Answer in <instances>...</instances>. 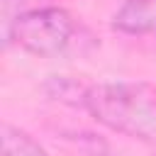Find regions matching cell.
<instances>
[{
    "mask_svg": "<svg viewBox=\"0 0 156 156\" xmlns=\"http://www.w3.org/2000/svg\"><path fill=\"white\" fill-rule=\"evenodd\" d=\"M0 139H2V151H0V156H49L46 149H44L32 134H27L24 129L12 127V124H7V122L2 124Z\"/></svg>",
    "mask_w": 156,
    "mask_h": 156,
    "instance_id": "cell-4",
    "label": "cell"
},
{
    "mask_svg": "<svg viewBox=\"0 0 156 156\" xmlns=\"http://www.w3.org/2000/svg\"><path fill=\"white\" fill-rule=\"evenodd\" d=\"M80 107L117 134L156 141V88L149 83L115 80L85 85Z\"/></svg>",
    "mask_w": 156,
    "mask_h": 156,
    "instance_id": "cell-2",
    "label": "cell"
},
{
    "mask_svg": "<svg viewBox=\"0 0 156 156\" xmlns=\"http://www.w3.org/2000/svg\"><path fill=\"white\" fill-rule=\"evenodd\" d=\"M112 29L156 39V0H127L112 15Z\"/></svg>",
    "mask_w": 156,
    "mask_h": 156,
    "instance_id": "cell-3",
    "label": "cell"
},
{
    "mask_svg": "<svg viewBox=\"0 0 156 156\" xmlns=\"http://www.w3.org/2000/svg\"><path fill=\"white\" fill-rule=\"evenodd\" d=\"M5 32L7 39H12L20 49L39 58L83 56L98 44L93 32L78 17L56 5L22 10L12 20H7Z\"/></svg>",
    "mask_w": 156,
    "mask_h": 156,
    "instance_id": "cell-1",
    "label": "cell"
}]
</instances>
